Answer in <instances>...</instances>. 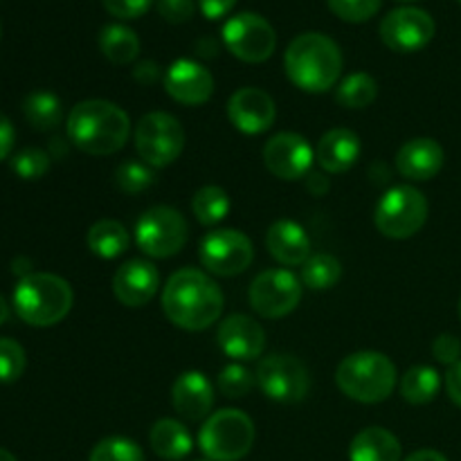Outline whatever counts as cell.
Here are the masks:
<instances>
[{
    "label": "cell",
    "instance_id": "30bf717a",
    "mask_svg": "<svg viewBox=\"0 0 461 461\" xmlns=\"http://www.w3.org/2000/svg\"><path fill=\"white\" fill-rule=\"evenodd\" d=\"M257 385L277 403H297L309 394V369L291 354H270L257 365Z\"/></svg>",
    "mask_w": 461,
    "mask_h": 461
},
{
    "label": "cell",
    "instance_id": "ac0fdd59",
    "mask_svg": "<svg viewBox=\"0 0 461 461\" xmlns=\"http://www.w3.org/2000/svg\"><path fill=\"white\" fill-rule=\"evenodd\" d=\"M216 342L228 358L257 360L266 349V333L264 327L250 315L234 313L219 324Z\"/></svg>",
    "mask_w": 461,
    "mask_h": 461
},
{
    "label": "cell",
    "instance_id": "2e32d148",
    "mask_svg": "<svg viewBox=\"0 0 461 461\" xmlns=\"http://www.w3.org/2000/svg\"><path fill=\"white\" fill-rule=\"evenodd\" d=\"M167 95L183 106H203L214 95V77L194 59H178L162 75Z\"/></svg>",
    "mask_w": 461,
    "mask_h": 461
},
{
    "label": "cell",
    "instance_id": "f1b7e54d",
    "mask_svg": "<svg viewBox=\"0 0 461 461\" xmlns=\"http://www.w3.org/2000/svg\"><path fill=\"white\" fill-rule=\"evenodd\" d=\"M441 390V376L435 367L428 365H417V367L408 369L405 376L401 378V394L408 403L412 405H426L437 399Z\"/></svg>",
    "mask_w": 461,
    "mask_h": 461
},
{
    "label": "cell",
    "instance_id": "cb8c5ba5",
    "mask_svg": "<svg viewBox=\"0 0 461 461\" xmlns=\"http://www.w3.org/2000/svg\"><path fill=\"white\" fill-rule=\"evenodd\" d=\"M351 461H401V441L385 428H365L349 446Z\"/></svg>",
    "mask_w": 461,
    "mask_h": 461
},
{
    "label": "cell",
    "instance_id": "3957f363",
    "mask_svg": "<svg viewBox=\"0 0 461 461\" xmlns=\"http://www.w3.org/2000/svg\"><path fill=\"white\" fill-rule=\"evenodd\" d=\"M284 70L304 93H327L342 75V52L327 34L306 32L288 43Z\"/></svg>",
    "mask_w": 461,
    "mask_h": 461
},
{
    "label": "cell",
    "instance_id": "db71d44e",
    "mask_svg": "<svg viewBox=\"0 0 461 461\" xmlns=\"http://www.w3.org/2000/svg\"><path fill=\"white\" fill-rule=\"evenodd\" d=\"M198 461H210V459H198Z\"/></svg>",
    "mask_w": 461,
    "mask_h": 461
},
{
    "label": "cell",
    "instance_id": "c3c4849f",
    "mask_svg": "<svg viewBox=\"0 0 461 461\" xmlns=\"http://www.w3.org/2000/svg\"><path fill=\"white\" fill-rule=\"evenodd\" d=\"M9 320V304L7 302H5V297L0 295V327H3L5 322H7Z\"/></svg>",
    "mask_w": 461,
    "mask_h": 461
},
{
    "label": "cell",
    "instance_id": "11a10c76",
    "mask_svg": "<svg viewBox=\"0 0 461 461\" xmlns=\"http://www.w3.org/2000/svg\"><path fill=\"white\" fill-rule=\"evenodd\" d=\"M459 3H461V0H459Z\"/></svg>",
    "mask_w": 461,
    "mask_h": 461
},
{
    "label": "cell",
    "instance_id": "f5cc1de1",
    "mask_svg": "<svg viewBox=\"0 0 461 461\" xmlns=\"http://www.w3.org/2000/svg\"><path fill=\"white\" fill-rule=\"evenodd\" d=\"M0 36H3V27H0Z\"/></svg>",
    "mask_w": 461,
    "mask_h": 461
},
{
    "label": "cell",
    "instance_id": "f35d334b",
    "mask_svg": "<svg viewBox=\"0 0 461 461\" xmlns=\"http://www.w3.org/2000/svg\"><path fill=\"white\" fill-rule=\"evenodd\" d=\"M102 3L111 16L122 18V21H133V18L144 16L156 0H102Z\"/></svg>",
    "mask_w": 461,
    "mask_h": 461
},
{
    "label": "cell",
    "instance_id": "7a4b0ae2",
    "mask_svg": "<svg viewBox=\"0 0 461 461\" xmlns=\"http://www.w3.org/2000/svg\"><path fill=\"white\" fill-rule=\"evenodd\" d=\"M68 138L88 156H113L131 135V120L117 104L106 99H86L68 115Z\"/></svg>",
    "mask_w": 461,
    "mask_h": 461
},
{
    "label": "cell",
    "instance_id": "e575fe53",
    "mask_svg": "<svg viewBox=\"0 0 461 461\" xmlns=\"http://www.w3.org/2000/svg\"><path fill=\"white\" fill-rule=\"evenodd\" d=\"M255 383V374L239 363L228 365V367L219 374V378H216V387H219L221 394L228 396V399H243L246 394H250Z\"/></svg>",
    "mask_w": 461,
    "mask_h": 461
},
{
    "label": "cell",
    "instance_id": "d590c367",
    "mask_svg": "<svg viewBox=\"0 0 461 461\" xmlns=\"http://www.w3.org/2000/svg\"><path fill=\"white\" fill-rule=\"evenodd\" d=\"M12 169L23 180H39L48 174L50 156L43 149H23L12 158Z\"/></svg>",
    "mask_w": 461,
    "mask_h": 461
},
{
    "label": "cell",
    "instance_id": "d4e9b609",
    "mask_svg": "<svg viewBox=\"0 0 461 461\" xmlns=\"http://www.w3.org/2000/svg\"><path fill=\"white\" fill-rule=\"evenodd\" d=\"M149 441H151L153 453L167 461L185 459L194 448V439L189 430L176 419H160L158 423H153Z\"/></svg>",
    "mask_w": 461,
    "mask_h": 461
},
{
    "label": "cell",
    "instance_id": "bcb514c9",
    "mask_svg": "<svg viewBox=\"0 0 461 461\" xmlns=\"http://www.w3.org/2000/svg\"><path fill=\"white\" fill-rule=\"evenodd\" d=\"M329 187H331V185H329L327 176H322V174L306 176V189H309L313 196H324V194L329 192Z\"/></svg>",
    "mask_w": 461,
    "mask_h": 461
},
{
    "label": "cell",
    "instance_id": "83f0119b",
    "mask_svg": "<svg viewBox=\"0 0 461 461\" xmlns=\"http://www.w3.org/2000/svg\"><path fill=\"white\" fill-rule=\"evenodd\" d=\"M23 115L36 131L57 129L63 120L61 99L48 90H34L23 102Z\"/></svg>",
    "mask_w": 461,
    "mask_h": 461
},
{
    "label": "cell",
    "instance_id": "7402d4cb",
    "mask_svg": "<svg viewBox=\"0 0 461 461\" xmlns=\"http://www.w3.org/2000/svg\"><path fill=\"white\" fill-rule=\"evenodd\" d=\"M270 257L282 266H304L311 257V239L300 223L291 219L275 221L266 234Z\"/></svg>",
    "mask_w": 461,
    "mask_h": 461
},
{
    "label": "cell",
    "instance_id": "603a6c76",
    "mask_svg": "<svg viewBox=\"0 0 461 461\" xmlns=\"http://www.w3.org/2000/svg\"><path fill=\"white\" fill-rule=\"evenodd\" d=\"M360 158V138L349 129H331L320 138L315 160L327 174H345Z\"/></svg>",
    "mask_w": 461,
    "mask_h": 461
},
{
    "label": "cell",
    "instance_id": "681fc988",
    "mask_svg": "<svg viewBox=\"0 0 461 461\" xmlns=\"http://www.w3.org/2000/svg\"><path fill=\"white\" fill-rule=\"evenodd\" d=\"M0 461H16V457H14V455L9 453V450L0 448Z\"/></svg>",
    "mask_w": 461,
    "mask_h": 461
},
{
    "label": "cell",
    "instance_id": "484cf974",
    "mask_svg": "<svg viewBox=\"0 0 461 461\" xmlns=\"http://www.w3.org/2000/svg\"><path fill=\"white\" fill-rule=\"evenodd\" d=\"M88 250L99 259H117L124 255L131 246V237L120 221L102 219L86 234Z\"/></svg>",
    "mask_w": 461,
    "mask_h": 461
},
{
    "label": "cell",
    "instance_id": "7bdbcfd3",
    "mask_svg": "<svg viewBox=\"0 0 461 461\" xmlns=\"http://www.w3.org/2000/svg\"><path fill=\"white\" fill-rule=\"evenodd\" d=\"M133 77L135 81H140V84L153 86L158 79H160V68H158V63L151 61V59H144V61H140L138 66H135Z\"/></svg>",
    "mask_w": 461,
    "mask_h": 461
},
{
    "label": "cell",
    "instance_id": "74e56055",
    "mask_svg": "<svg viewBox=\"0 0 461 461\" xmlns=\"http://www.w3.org/2000/svg\"><path fill=\"white\" fill-rule=\"evenodd\" d=\"M329 9L336 14L340 21L347 23H365L381 9L383 0H327Z\"/></svg>",
    "mask_w": 461,
    "mask_h": 461
},
{
    "label": "cell",
    "instance_id": "b9f144b4",
    "mask_svg": "<svg viewBox=\"0 0 461 461\" xmlns=\"http://www.w3.org/2000/svg\"><path fill=\"white\" fill-rule=\"evenodd\" d=\"M237 5V0H198V7L205 14V18L216 21V18H223L232 12V7Z\"/></svg>",
    "mask_w": 461,
    "mask_h": 461
},
{
    "label": "cell",
    "instance_id": "4316f807",
    "mask_svg": "<svg viewBox=\"0 0 461 461\" xmlns=\"http://www.w3.org/2000/svg\"><path fill=\"white\" fill-rule=\"evenodd\" d=\"M99 50L115 66L133 63L140 54V39L131 27L122 23H111L99 32Z\"/></svg>",
    "mask_w": 461,
    "mask_h": 461
},
{
    "label": "cell",
    "instance_id": "1f68e13d",
    "mask_svg": "<svg viewBox=\"0 0 461 461\" xmlns=\"http://www.w3.org/2000/svg\"><path fill=\"white\" fill-rule=\"evenodd\" d=\"M378 97V84L367 72L345 77L336 88V102L345 108H367Z\"/></svg>",
    "mask_w": 461,
    "mask_h": 461
},
{
    "label": "cell",
    "instance_id": "e0dca14e",
    "mask_svg": "<svg viewBox=\"0 0 461 461\" xmlns=\"http://www.w3.org/2000/svg\"><path fill=\"white\" fill-rule=\"evenodd\" d=\"M228 117L241 133L259 135L275 124L277 108L273 97L261 88H239L228 99Z\"/></svg>",
    "mask_w": 461,
    "mask_h": 461
},
{
    "label": "cell",
    "instance_id": "ab89813d",
    "mask_svg": "<svg viewBox=\"0 0 461 461\" xmlns=\"http://www.w3.org/2000/svg\"><path fill=\"white\" fill-rule=\"evenodd\" d=\"M158 14L165 18L171 25H183L196 12V3L194 0H156Z\"/></svg>",
    "mask_w": 461,
    "mask_h": 461
},
{
    "label": "cell",
    "instance_id": "8992f818",
    "mask_svg": "<svg viewBox=\"0 0 461 461\" xmlns=\"http://www.w3.org/2000/svg\"><path fill=\"white\" fill-rule=\"evenodd\" d=\"M255 444V423L234 408L210 414L198 432V446L210 461H239Z\"/></svg>",
    "mask_w": 461,
    "mask_h": 461
},
{
    "label": "cell",
    "instance_id": "d6a6232c",
    "mask_svg": "<svg viewBox=\"0 0 461 461\" xmlns=\"http://www.w3.org/2000/svg\"><path fill=\"white\" fill-rule=\"evenodd\" d=\"M115 183L126 194L147 192L156 183V171L147 162L126 160L115 169Z\"/></svg>",
    "mask_w": 461,
    "mask_h": 461
},
{
    "label": "cell",
    "instance_id": "52a82bcc",
    "mask_svg": "<svg viewBox=\"0 0 461 461\" xmlns=\"http://www.w3.org/2000/svg\"><path fill=\"white\" fill-rule=\"evenodd\" d=\"M426 196L410 185L387 189L374 212V223H376L378 232L387 239H396V241L414 237L426 225Z\"/></svg>",
    "mask_w": 461,
    "mask_h": 461
},
{
    "label": "cell",
    "instance_id": "ee69618b",
    "mask_svg": "<svg viewBox=\"0 0 461 461\" xmlns=\"http://www.w3.org/2000/svg\"><path fill=\"white\" fill-rule=\"evenodd\" d=\"M14 140H16V133H14L12 122H9L7 115L0 113V162L7 160V156L12 153Z\"/></svg>",
    "mask_w": 461,
    "mask_h": 461
},
{
    "label": "cell",
    "instance_id": "f6af8a7d",
    "mask_svg": "<svg viewBox=\"0 0 461 461\" xmlns=\"http://www.w3.org/2000/svg\"><path fill=\"white\" fill-rule=\"evenodd\" d=\"M446 392H448L450 401L461 408V360L446 374Z\"/></svg>",
    "mask_w": 461,
    "mask_h": 461
},
{
    "label": "cell",
    "instance_id": "ffe728a7",
    "mask_svg": "<svg viewBox=\"0 0 461 461\" xmlns=\"http://www.w3.org/2000/svg\"><path fill=\"white\" fill-rule=\"evenodd\" d=\"M174 410L187 421H203L214 408V385L203 372H185L171 387Z\"/></svg>",
    "mask_w": 461,
    "mask_h": 461
},
{
    "label": "cell",
    "instance_id": "ba28073f",
    "mask_svg": "<svg viewBox=\"0 0 461 461\" xmlns=\"http://www.w3.org/2000/svg\"><path fill=\"white\" fill-rule=\"evenodd\" d=\"M189 239V225L178 210L167 205L149 207L135 223V243L153 259L178 255Z\"/></svg>",
    "mask_w": 461,
    "mask_h": 461
},
{
    "label": "cell",
    "instance_id": "9c48e42d",
    "mask_svg": "<svg viewBox=\"0 0 461 461\" xmlns=\"http://www.w3.org/2000/svg\"><path fill=\"white\" fill-rule=\"evenodd\" d=\"M135 149L142 162L153 169L169 167L180 158L185 149L183 124L169 113H147L135 126Z\"/></svg>",
    "mask_w": 461,
    "mask_h": 461
},
{
    "label": "cell",
    "instance_id": "f546056e",
    "mask_svg": "<svg viewBox=\"0 0 461 461\" xmlns=\"http://www.w3.org/2000/svg\"><path fill=\"white\" fill-rule=\"evenodd\" d=\"M342 277V264L333 255L318 252L311 255L302 266V284L311 291H329Z\"/></svg>",
    "mask_w": 461,
    "mask_h": 461
},
{
    "label": "cell",
    "instance_id": "d6986e66",
    "mask_svg": "<svg viewBox=\"0 0 461 461\" xmlns=\"http://www.w3.org/2000/svg\"><path fill=\"white\" fill-rule=\"evenodd\" d=\"M160 288V273L147 259H131L117 268L113 277V293L117 302L129 309L149 304Z\"/></svg>",
    "mask_w": 461,
    "mask_h": 461
},
{
    "label": "cell",
    "instance_id": "4fadbf2b",
    "mask_svg": "<svg viewBox=\"0 0 461 461\" xmlns=\"http://www.w3.org/2000/svg\"><path fill=\"white\" fill-rule=\"evenodd\" d=\"M250 306L266 320L286 318L302 300V282L286 268L264 270L250 284Z\"/></svg>",
    "mask_w": 461,
    "mask_h": 461
},
{
    "label": "cell",
    "instance_id": "8d00e7d4",
    "mask_svg": "<svg viewBox=\"0 0 461 461\" xmlns=\"http://www.w3.org/2000/svg\"><path fill=\"white\" fill-rule=\"evenodd\" d=\"M25 349L12 338H0V383H14L25 372Z\"/></svg>",
    "mask_w": 461,
    "mask_h": 461
},
{
    "label": "cell",
    "instance_id": "277c9868",
    "mask_svg": "<svg viewBox=\"0 0 461 461\" xmlns=\"http://www.w3.org/2000/svg\"><path fill=\"white\" fill-rule=\"evenodd\" d=\"M72 302L70 284L52 273H30L14 288V309L30 327H54L70 313Z\"/></svg>",
    "mask_w": 461,
    "mask_h": 461
},
{
    "label": "cell",
    "instance_id": "44dd1931",
    "mask_svg": "<svg viewBox=\"0 0 461 461\" xmlns=\"http://www.w3.org/2000/svg\"><path fill=\"white\" fill-rule=\"evenodd\" d=\"M444 160L446 153L437 140L414 138L405 142L396 153V171L403 178L423 183V180H430L439 174Z\"/></svg>",
    "mask_w": 461,
    "mask_h": 461
},
{
    "label": "cell",
    "instance_id": "5bb4252c",
    "mask_svg": "<svg viewBox=\"0 0 461 461\" xmlns=\"http://www.w3.org/2000/svg\"><path fill=\"white\" fill-rule=\"evenodd\" d=\"M435 18L419 7L392 9L381 21V39L401 54L419 52L435 39Z\"/></svg>",
    "mask_w": 461,
    "mask_h": 461
},
{
    "label": "cell",
    "instance_id": "f907efd6",
    "mask_svg": "<svg viewBox=\"0 0 461 461\" xmlns=\"http://www.w3.org/2000/svg\"><path fill=\"white\" fill-rule=\"evenodd\" d=\"M401 3H414V0H401Z\"/></svg>",
    "mask_w": 461,
    "mask_h": 461
},
{
    "label": "cell",
    "instance_id": "836d02e7",
    "mask_svg": "<svg viewBox=\"0 0 461 461\" xmlns=\"http://www.w3.org/2000/svg\"><path fill=\"white\" fill-rule=\"evenodd\" d=\"M88 461H144V453L126 437H108L95 446Z\"/></svg>",
    "mask_w": 461,
    "mask_h": 461
},
{
    "label": "cell",
    "instance_id": "60d3db41",
    "mask_svg": "<svg viewBox=\"0 0 461 461\" xmlns=\"http://www.w3.org/2000/svg\"><path fill=\"white\" fill-rule=\"evenodd\" d=\"M432 356L437 358V363L448 365V367L457 365L461 356L459 338L453 336V333H441V336H437V340L432 342Z\"/></svg>",
    "mask_w": 461,
    "mask_h": 461
},
{
    "label": "cell",
    "instance_id": "7c38bea8",
    "mask_svg": "<svg viewBox=\"0 0 461 461\" xmlns=\"http://www.w3.org/2000/svg\"><path fill=\"white\" fill-rule=\"evenodd\" d=\"M223 43L246 63H264L277 48V34L264 16L252 12L234 14L223 25Z\"/></svg>",
    "mask_w": 461,
    "mask_h": 461
},
{
    "label": "cell",
    "instance_id": "6da1fadb",
    "mask_svg": "<svg viewBox=\"0 0 461 461\" xmlns=\"http://www.w3.org/2000/svg\"><path fill=\"white\" fill-rule=\"evenodd\" d=\"M219 284L196 268H183L169 277L162 291V311L174 327L203 331L219 322L223 313Z\"/></svg>",
    "mask_w": 461,
    "mask_h": 461
},
{
    "label": "cell",
    "instance_id": "7dc6e473",
    "mask_svg": "<svg viewBox=\"0 0 461 461\" xmlns=\"http://www.w3.org/2000/svg\"><path fill=\"white\" fill-rule=\"evenodd\" d=\"M405 461H448V459H446L441 453H437V450L426 448V450H417V453H412Z\"/></svg>",
    "mask_w": 461,
    "mask_h": 461
},
{
    "label": "cell",
    "instance_id": "816d5d0a",
    "mask_svg": "<svg viewBox=\"0 0 461 461\" xmlns=\"http://www.w3.org/2000/svg\"><path fill=\"white\" fill-rule=\"evenodd\" d=\"M459 315H461V300H459Z\"/></svg>",
    "mask_w": 461,
    "mask_h": 461
},
{
    "label": "cell",
    "instance_id": "8fae6325",
    "mask_svg": "<svg viewBox=\"0 0 461 461\" xmlns=\"http://www.w3.org/2000/svg\"><path fill=\"white\" fill-rule=\"evenodd\" d=\"M198 259L212 275L234 277L250 268L255 259V248L241 230H212L198 246Z\"/></svg>",
    "mask_w": 461,
    "mask_h": 461
},
{
    "label": "cell",
    "instance_id": "9a60e30c",
    "mask_svg": "<svg viewBox=\"0 0 461 461\" xmlns=\"http://www.w3.org/2000/svg\"><path fill=\"white\" fill-rule=\"evenodd\" d=\"M315 151L311 149L309 140L297 133H277L266 142L264 165L275 178L279 180H300L311 174Z\"/></svg>",
    "mask_w": 461,
    "mask_h": 461
},
{
    "label": "cell",
    "instance_id": "5b68a950",
    "mask_svg": "<svg viewBox=\"0 0 461 461\" xmlns=\"http://www.w3.org/2000/svg\"><path fill=\"white\" fill-rule=\"evenodd\" d=\"M396 365L381 351H356L336 369V385L358 403H383L396 387Z\"/></svg>",
    "mask_w": 461,
    "mask_h": 461
},
{
    "label": "cell",
    "instance_id": "4dcf8cb0",
    "mask_svg": "<svg viewBox=\"0 0 461 461\" xmlns=\"http://www.w3.org/2000/svg\"><path fill=\"white\" fill-rule=\"evenodd\" d=\"M192 212L198 223L205 225V228L221 223L230 212L228 192L223 187H216V185H205L194 194Z\"/></svg>",
    "mask_w": 461,
    "mask_h": 461
}]
</instances>
